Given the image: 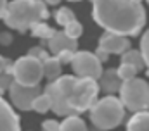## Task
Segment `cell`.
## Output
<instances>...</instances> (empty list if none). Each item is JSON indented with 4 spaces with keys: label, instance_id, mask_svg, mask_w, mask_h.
<instances>
[{
    "label": "cell",
    "instance_id": "1",
    "mask_svg": "<svg viewBox=\"0 0 149 131\" xmlns=\"http://www.w3.org/2000/svg\"><path fill=\"white\" fill-rule=\"evenodd\" d=\"M92 17L108 33L135 36L146 24V9L134 0H92Z\"/></svg>",
    "mask_w": 149,
    "mask_h": 131
},
{
    "label": "cell",
    "instance_id": "2",
    "mask_svg": "<svg viewBox=\"0 0 149 131\" xmlns=\"http://www.w3.org/2000/svg\"><path fill=\"white\" fill-rule=\"evenodd\" d=\"M47 3L42 0H12L7 3L3 23L19 33H26L49 17Z\"/></svg>",
    "mask_w": 149,
    "mask_h": 131
},
{
    "label": "cell",
    "instance_id": "3",
    "mask_svg": "<svg viewBox=\"0 0 149 131\" xmlns=\"http://www.w3.org/2000/svg\"><path fill=\"white\" fill-rule=\"evenodd\" d=\"M125 117V105L121 100L113 95L101 98L95 102V105L90 109V121L95 128L102 131L114 130L116 126L121 124Z\"/></svg>",
    "mask_w": 149,
    "mask_h": 131
},
{
    "label": "cell",
    "instance_id": "4",
    "mask_svg": "<svg viewBox=\"0 0 149 131\" xmlns=\"http://www.w3.org/2000/svg\"><path fill=\"white\" fill-rule=\"evenodd\" d=\"M78 78L71 76V74H64L61 76L59 79L56 81H50L47 86H45V95L50 98V105L57 116H64V117H70V116H76L71 105H70V97L73 93V88L76 85Z\"/></svg>",
    "mask_w": 149,
    "mask_h": 131
},
{
    "label": "cell",
    "instance_id": "5",
    "mask_svg": "<svg viewBox=\"0 0 149 131\" xmlns=\"http://www.w3.org/2000/svg\"><path fill=\"white\" fill-rule=\"evenodd\" d=\"M120 100L125 109L132 112H144L149 109V85L146 79L134 78L123 81L120 88Z\"/></svg>",
    "mask_w": 149,
    "mask_h": 131
},
{
    "label": "cell",
    "instance_id": "6",
    "mask_svg": "<svg viewBox=\"0 0 149 131\" xmlns=\"http://www.w3.org/2000/svg\"><path fill=\"white\" fill-rule=\"evenodd\" d=\"M12 78L23 86H40L43 78V62L30 55H23L12 66Z\"/></svg>",
    "mask_w": 149,
    "mask_h": 131
},
{
    "label": "cell",
    "instance_id": "7",
    "mask_svg": "<svg viewBox=\"0 0 149 131\" xmlns=\"http://www.w3.org/2000/svg\"><path fill=\"white\" fill-rule=\"evenodd\" d=\"M99 85L95 79H88V78H78L76 85L73 88V93L70 97V105L74 112H83V110H90L99 95Z\"/></svg>",
    "mask_w": 149,
    "mask_h": 131
},
{
    "label": "cell",
    "instance_id": "8",
    "mask_svg": "<svg viewBox=\"0 0 149 131\" xmlns=\"http://www.w3.org/2000/svg\"><path fill=\"white\" fill-rule=\"evenodd\" d=\"M74 74L78 78H88V79H101L102 76V62L97 59L95 54L88 52V50H81V52H76L73 57V62H71Z\"/></svg>",
    "mask_w": 149,
    "mask_h": 131
},
{
    "label": "cell",
    "instance_id": "9",
    "mask_svg": "<svg viewBox=\"0 0 149 131\" xmlns=\"http://www.w3.org/2000/svg\"><path fill=\"white\" fill-rule=\"evenodd\" d=\"M9 95H10V100L16 109L31 110L35 98L42 93H40V86H23V85L12 81L10 88H9Z\"/></svg>",
    "mask_w": 149,
    "mask_h": 131
},
{
    "label": "cell",
    "instance_id": "10",
    "mask_svg": "<svg viewBox=\"0 0 149 131\" xmlns=\"http://www.w3.org/2000/svg\"><path fill=\"white\" fill-rule=\"evenodd\" d=\"M99 48L106 54H118L123 55L127 50H130V40L127 36H120L114 33H104L99 40Z\"/></svg>",
    "mask_w": 149,
    "mask_h": 131
},
{
    "label": "cell",
    "instance_id": "11",
    "mask_svg": "<svg viewBox=\"0 0 149 131\" xmlns=\"http://www.w3.org/2000/svg\"><path fill=\"white\" fill-rule=\"evenodd\" d=\"M47 47H49L50 54H54V57H56V55H59V54L64 52V50L76 52L78 43H76V40H71L64 31H56V34L47 41Z\"/></svg>",
    "mask_w": 149,
    "mask_h": 131
},
{
    "label": "cell",
    "instance_id": "12",
    "mask_svg": "<svg viewBox=\"0 0 149 131\" xmlns=\"http://www.w3.org/2000/svg\"><path fill=\"white\" fill-rule=\"evenodd\" d=\"M0 131H21L19 117L0 95Z\"/></svg>",
    "mask_w": 149,
    "mask_h": 131
},
{
    "label": "cell",
    "instance_id": "13",
    "mask_svg": "<svg viewBox=\"0 0 149 131\" xmlns=\"http://www.w3.org/2000/svg\"><path fill=\"white\" fill-rule=\"evenodd\" d=\"M99 81H101V90L106 92V93H109V95L120 92V88H121V85H123V81L120 79L116 69H108V71H104Z\"/></svg>",
    "mask_w": 149,
    "mask_h": 131
},
{
    "label": "cell",
    "instance_id": "14",
    "mask_svg": "<svg viewBox=\"0 0 149 131\" xmlns=\"http://www.w3.org/2000/svg\"><path fill=\"white\" fill-rule=\"evenodd\" d=\"M127 131H149V110L135 112L127 123Z\"/></svg>",
    "mask_w": 149,
    "mask_h": 131
},
{
    "label": "cell",
    "instance_id": "15",
    "mask_svg": "<svg viewBox=\"0 0 149 131\" xmlns=\"http://www.w3.org/2000/svg\"><path fill=\"white\" fill-rule=\"evenodd\" d=\"M61 69H63V64L56 57H50L43 62V76L50 81H56L61 78Z\"/></svg>",
    "mask_w": 149,
    "mask_h": 131
},
{
    "label": "cell",
    "instance_id": "16",
    "mask_svg": "<svg viewBox=\"0 0 149 131\" xmlns=\"http://www.w3.org/2000/svg\"><path fill=\"white\" fill-rule=\"evenodd\" d=\"M121 64H130L134 66L137 71H142L146 67V62H144V57L141 54V50H127L123 55H121Z\"/></svg>",
    "mask_w": 149,
    "mask_h": 131
},
{
    "label": "cell",
    "instance_id": "17",
    "mask_svg": "<svg viewBox=\"0 0 149 131\" xmlns=\"http://www.w3.org/2000/svg\"><path fill=\"white\" fill-rule=\"evenodd\" d=\"M59 131H87V126L83 123L81 117L78 116H70L61 123V130Z\"/></svg>",
    "mask_w": 149,
    "mask_h": 131
},
{
    "label": "cell",
    "instance_id": "18",
    "mask_svg": "<svg viewBox=\"0 0 149 131\" xmlns=\"http://www.w3.org/2000/svg\"><path fill=\"white\" fill-rule=\"evenodd\" d=\"M31 34L37 36V38H40V40L49 41V40L56 34V30H54L52 26L45 24V23H38V24H35V26L31 28Z\"/></svg>",
    "mask_w": 149,
    "mask_h": 131
},
{
    "label": "cell",
    "instance_id": "19",
    "mask_svg": "<svg viewBox=\"0 0 149 131\" xmlns=\"http://www.w3.org/2000/svg\"><path fill=\"white\" fill-rule=\"evenodd\" d=\"M76 21V17H74V12L71 9H68V7H61L57 12H56V23L57 24H61V26H68L70 23H73Z\"/></svg>",
    "mask_w": 149,
    "mask_h": 131
},
{
    "label": "cell",
    "instance_id": "20",
    "mask_svg": "<svg viewBox=\"0 0 149 131\" xmlns=\"http://www.w3.org/2000/svg\"><path fill=\"white\" fill-rule=\"evenodd\" d=\"M50 109H52V105H50V98L47 97L45 93L38 95V97L35 98V102H33V107H31V110L40 112V114H45V112L50 110Z\"/></svg>",
    "mask_w": 149,
    "mask_h": 131
},
{
    "label": "cell",
    "instance_id": "21",
    "mask_svg": "<svg viewBox=\"0 0 149 131\" xmlns=\"http://www.w3.org/2000/svg\"><path fill=\"white\" fill-rule=\"evenodd\" d=\"M116 71H118V76H120L121 81H130V79H134L135 74L139 72L134 66H130V64H120V67H118Z\"/></svg>",
    "mask_w": 149,
    "mask_h": 131
},
{
    "label": "cell",
    "instance_id": "22",
    "mask_svg": "<svg viewBox=\"0 0 149 131\" xmlns=\"http://www.w3.org/2000/svg\"><path fill=\"white\" fill-rule=\"evenodd\" d=\"M64 33H66L71 40H76V38L81 36V33H83V26H81L78 21H73V23H70L68 26H64Z\"/></svg>",
    "mask_w": 149,
    "mask_h": 131
},
{
    "label": "cell",
    "instance_id": "23",
    "mask_svg": "<svg viewBox=\"0 0 149 131\" xmlns=\"http://www.w3.org/2000/svg\"><path fill=\"white\" fill-rule=\"evenodd\" d=\"M141 54L144 57V62H146L148 74H149V30H146L142 38H141Z\"/></svg>",
    "mask_w": 149,
    "mask_h": 131
},
{
    "label": "cell",
    "instance_id": "24",
    "mask_svg": "<svg viewBox=\"0 0 149 131\" xmlns=\"http://www.w3.org/2000/svg\"><path fill=\"white\" fill-rule=\"evenodd\" d=\"M28 55H30V57H33V59H38L40 62H45L47 59H50V55H49L42 47H31V48H30V52H28Z\"/></svg>",
    "mask_w": 149,
    "mask_h": 131
},
{
    "label": "cell",
    "instance_id": "25",
    "mask_svg": "<svg viewBox=\"0 0 149 131\" xmlns=\"http://www.w3.org/2000/svg\"><path fill=\"white\" fill-rule=\"evenodd\" d=\"M12 81H14V78L10 76V74H0V95L5 92V90H9L10 88V85H12Z\"/></svg>",
    "mask_w": 149,
    "mask_h": 131
},
{
    "label": "cell",
    "instance_id": "26",
    "mask_svg": "<svg viewBox=\"0 0 149 131\" xmlns=\"http://www.w3.org/2000/svg\"><path fill=\"white\" fill-rule=\"evenodd\" d=\"M76 52H70V50H64V52H61L59 55H56V59L61 62V64H71L73 62V57Z\"/></svg>",
    "mask_w": 149,
    "mask_h": 131
},
{
    "label": "cell",
    "instance_id": "27",
    "mask_svg": "<svg viewBox=\"0 0 149 131\" xmlns=\"http://www.w3.org/2000/svg\"><path fill=\"white\" fill-rule=\"evenodd\" d=\"M59 130H61V123H57V121H54V119L43 121L42 131H59Z\"/></svg>",
    "mask_w": 149,
    "mask_h": 131
},
{
    "label": "cell",
    "instance_id": "28",
    "mask_svg": "<svg viewBox=\"0 0 149 131\" xmlns=\"http://www.w3.org/2000/svg\"><path fill=\"white\" fill-rule=\"evenodd\" d=\"M10 43H12V36H10L9 33H0V45L7 47V45H10Z\"/></svg>",
    "mask_w": 149,
    "mask_h": 131
},
{
    "label": "cell",
    "instance_id": "29",
    "mask_svg": "<svg viewBox=\"0 0 149 131\" xmlns=\"http://www.w3.org/2000/svg\"><path fill=\"white\" fill-rule=\"evenodd\" d=\"M9 64H10V61L0 55V74H3V72H5V69H7V66H9Z\"/></svg>",
    "mask_w": 149,
    "mask_h": 131
},
{
    "label": "cell",
    "instance_id": "30",
    "mask_svg": "<svg viewBox=\"0 0 149 131\" xmlns=\"http://www.w3.org/2000/svg\"><path fill=\"white\" fill-rule=\"evenodd\" d=\"M95 55H97V59H99L101 62H104V61H108V55H109V54H106L104 50H101V48H97V52H95Z\"/></svg>",
    "mask_w": 149,
    "mask_h": 131
},
{
    "label": "cell",
    "instance_id": "31",
    "mask_svg": "<svg viewBox=\"0 0 149 131\" xmlns=\"http://www.w3.org/2000/svg\"><path fill=\"white\" fill-rule=\"evenodd\" d=\"M7 0H0V19H3V14H5V9H7Z\"/></svg>",
    "mask_w": 149,
    "mask_h": 131
},
{
    "label": "cell",
    "instance_id": "32",
    "mask_svg": "<svg viewBox=\"0 0 149 131\" xmlns=\"http://www.w3.org/2000/svg\"><path fill=\"white\" fill-rule=\"evenodd\" d=\"M61 0H45V3H49V5H57Z\"/></svg>",
    "mask_w": 149,
    "mask_h": 131
},
{
    "label": "cell",
    "instance_id": "33",
    "mask_svg": "<svg viewBox=\"0 0 149 131\" xmlns=\"http://www.w3.org/2000/svg\"><path fill=\"white\" fill-rule=\"evenodd\" d=\"M134 2H137V3H141V2H142V0H134Z\"/></svg>",
    "mask_w": 149,
    "mask_h": 131
},
{
    "label": "cell",
    "instance_id": "34",
    "mask_svg": "<svg viewBox=\"0 0 149 131\" xmlns=\"http://www.w3.org/2000/svg\"><path fill=\"white\" fill-rule=\"evenodd\" d=\"M70 2H80V0H70Z\"/></svg>",
    "mask_w": 149,
    "mask_h": 131
},
{
    "label": "cell",
    "instance_id": "35",
    "mask_svg": "<svg viewBox=\"0 0 149 131\" xmlns=\"http://www.w3.org/2000/svg\"><path fill=\"white\" fill-rule=\"evenodd\" d=\"M148 3H149V0H148Z\"/></svg>",
    "mask_w": 149,
    "mask_h": 131
}]
</instances>
